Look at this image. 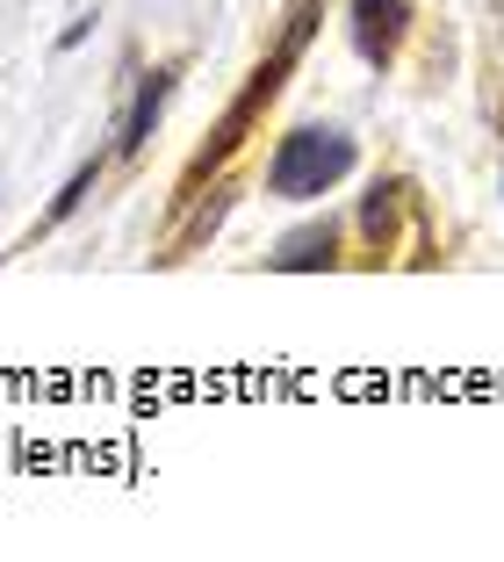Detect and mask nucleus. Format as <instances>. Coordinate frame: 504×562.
<instances>
[{
	"label": "nucleus",
	"mask_w": 504,
	"mask_h": 562,
	"mask_svg": "<svg viewBox=\"0 0 504 562\" xmlns=\"http://www.w3.org/2000/svg\"><path fill=\"white\" fill-rule=\"evenodd\" d=\"M173 80H180L173 66H159V72H145V80H137L131 109H123V123H115V151H123V159H137V151H145V137L159 131V116H166V94H173Z\"/></svg>",
	"instance_id": "nucleus-4"
},
{
	"label": "nucleus",
	"mask_w": 504,
	"mask_h": 562,
	"mask_svg": "<svg viewBox=\"0 0 504 562\" xmlns=\"http://www.w3.org/2000/svg\"><path fill=\"white\" fill-rule=\"evenodd\" d=\"M396 195H404V188H396V181H382L368 202H360V232H368V238H382V232L396 224Z\"/></svg>",
	"instance_id": "nucleus-6"
},
{
	"label": "nucleus",
	"mask_w": 504,
	"mask_h": 562,
	"mask_svg": "<svg viewBox=\"0 0 504 562\" xmlns=\"http://www.w3.org/2000/svg\"><path fill=\"white\" fill-rule=\"evenodd\" d=\"M346 15H354V50L374 72H390L396 50H404V30H411V0H354Z\"/></svg>",
	"instance_id": "nucleus-3"
},
{
	"label": "nucleus",
	"mask_w": 504,
	"mask_h": 562,
	"mask_svg": "<svg viewBox=\"0 0 504 562\" xmlns=\"http://www.w3.org/2000/svg\"><path fill=\"white\" fill-rule=\"evenodd\" d=\"M94 181H101V159H87L80 173H72L66 188H58V202H51V216H44V224H66V216H72V210L87 202V188H94Z\"/></svg>",
	"instance_id": "nucleus-7"
},
{
	"label": "nucleus",
	"mask_w": 504,
	"mask_h": 562,
	"mask_svg": "<svg viewBox=\"0 0 504 562\" xmlns=\"http://www.w3.org/2000/svg\"><path fill=\"white\" fill-rule=\"evenodd\" d=\"M317 15H325V0H295V15H289V36H281V50L267 58L260 72H253V80H245V94L231 101V116L216 123V137H210V159H202V166L231 159V151L245 145V131H253V116H260L267 101L281 94V80H289V72H295V58L310 50V36H317Z\"/></svg>",
	"instance_id": "nucleus-2"
},
{
	"label": "nucleus",
	"mask_w": 504,
	"mask_h": 562,
	"mask_svg": "<svg viewBox=\"0 0 504 562\" xmlns=\"http://www.w3.org/2000/svg\"><path fill=\"white\" fill-rule=\"evenodd\" d=\"M354 159L360 151L339 123H295L275 145V159H267V195L275 202H317L354 173Z\"/></svg>",
	"instance_id": "nucleus-1"
},
{
	"label": "nucleus",
	"mask_w": 504,
	"mask_h": 562,
	"mask_svg": "<svg viewBox=\"0 0 504 562\" xmlns=\"http://www.w3.org/2000/svg\"><path fill=\"white\" fill-rule=\"evenodd\" d=\"M332 260H339V224H303V232H289L275 252H267L275 274H325Z\"/></svg>",
	"instance_id": "nucleus-5"
}]
</instances>
